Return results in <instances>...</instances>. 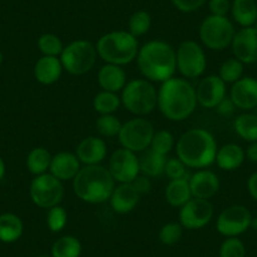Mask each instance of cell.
<instances>
[{
    "instance_id": "cb8c5ba5",
    "label": "cell",
    "mask_w": 257,
    "mask_h": 257,
    "mask_svg": "<svg viewBox=\"0 0 257 257\" xmlns=\"http://www.w3.org/2000/svg\"><path fill=\"white\" fill-rule=\"evenodd\" d=\"M244 158H246L244 150L239 145L231 143L219 148L217 152L216 163L222 170L232 172L238 169L243 164Z\"/></svg>"
},
{
    "instance_id": "ba28073f",
    "label": "cell",
    "mask_w": 257,
    "mask_h": 257,
    "mask_svg": "<svg viewBox=\"0 0 257 257\" xmlns=\"http://www.w3.org/2000/svg\"><path fill=\"white\" fill-rule=\"evenodd\" d=\"M234 34L233 24L227 17L211 14L202 22L199 28L202 43L212 51H223L231 46Z\"/></svg>"
},
{
    "instance_id": "7bdbcfd3",
    "label": "cell",
    "mask_w": 257,
    "mask_h": 257,
    "mask_svg": "<svg viewBox=\"0 0 257 257\" xmlns=\"http://www.w3.org/2000/svg\"><path fill=\"white\" fill-rule=\"evenodd\" d=\"M208 6L212 16L227 17V14L231 12L232 3L229 0H209Z\"/></svg>"
},
{
    "instance_id": "277c9868",
    "label": "cell",
    "mask_w": 257,
    "mask_h": 257,
    "mask_svg": "<svg viewBox=\"0 0 257 257\" xmlns=\"http://www.w3.org/2000/svg\"><path fill=\"white\" fill-rule=\"evenodd\" d=\"M115 180L107 168L102 165H85L73 179V192L82 202L103 203L110 199Z\"/></svg>"
},
{
    "instance_id": "681fc988",
    "label": "cell",
    "mask_w": 257,
    "mask_h": 257,
    "mask_svg": "<svg viewBox=\"0 0 257 257\" xmlns=\"http://www.w3.org/2000/svg\"><path fill=\"white\" fill-rule=\"evenodd\" d=\"M251 227L253 229H256L257 231V217L256 218H253V217H252V221H251Z\"/></svg>"
},
{
    "instance_id": "e575fe53",
    "label": "cell",
    "mask_w": 257,
    "mask_h": 257,
    "mask_svg": "<svg viewBox=\"0 0 257 257\" xmlns=\"http://www.w3.org/2000/svg\"><path fill=\"white\" fill-rule=\"evenodd\" d=\"M64 46L61 38L53 33H44L38 38V49L43 56L59 57Z\"/></svg>"
},
{
    "instance_id": "3957f363",
    "label": "cell",
    "mask_w": 257,
    "mask_h": 257,
    "mask_svg": "<svg viewBox=\"0 0 257 257\" xmlns=\"http://www.w3.org/2000/svg\"><path fill=\"white\" fill-rule=\"evenodd\" d=\"M177 157L193 169H204L216 162L217 142L206 128H190L175 145Z\"/></svg>"
},
{
    "instance_id": "c3c4849f",
    "label": "cell",
    "mask_w": 257,
    "mask_h": 257,
    "mask_svg": "<svg viewBox=\"0 0 257 257\" xmlns=\"http://www.w3.org/2000/svg\"><path fill=\"white\" fill-rule=\"evenodd\" d=\"M4 175H6V163H4V160L0 157V180L3 179Z\"/></svg>"
},
{
    "instance_id": "7dc6e473",
    "label": "cell",
    "mask_w": 257,
    "mask_h": 257,
    "mask_svg": "<svg viewBox=\"0 0 257 257\" xmlns=\"http://www.w3.org/2000/svg\"><path fill=\"white\" fill-rule=\"evenodd\" d=\"M246 158L252 163H257V142L251 143L244 152Z\"/></svg>"
},
{
    "instance_id": "ee69618b",
    "label": "cell",
    "mask_w": 257,
    "mask_h": 257,
    "mask_svg": "<svg viewBox=\"0 0 257 257\" xmlns=\"http://www.w3.org/2000/svg\"><path fill=\"white\" fill-rule=\"evenodd\" d=\"M132 184L134 185V188L138 190V193H139L140 196L147 194V193L150 190V187H152V183H150L149 177H147V175H140V174L133 180Z\"/></svg>"
},
{
    "instance_id": "f35d334b",
    "label": "cell",
    "mask_w": 257,
    "mask_h": 257,
    "mask_svg": "<svg viewBox=\"0 0 257 257\" xmlns=\"http://www.w3.org/2000/svg\"><path fill=\"white\" fill-rule=\"evenodd\" d=\"M183 236V227L179 222L165 223L159 231V241L165 246H173L178 243Z\"/></svg>"
},
{
    "instance_id": "f907efd6",
    "label": "cell",
    "mask_w": 257,
    "mask_h": 257,
    "mask_svg": "<svg viewBox=\"0 0 257 257\" xmlns=\"http://www.w3.org/2000/svg\"><path fill=\"white\" fill-rule=\"evenodd\" d=\"M2 63H3V53L0 52V66H2Z\"/></svg>"
},
{
    "instance_id": "8992f818",
    "label": "cell",
    "mask_w": 257,
    "mask_h": 257,
    "mask_svg": "<svg viewBox=\"0 0 257 257\" xmlns=\"http://www.w3.org/2000/svg\"><path fill=\"white\" fill-rule=\"evenodd\" d=\"M121 103L128 112L139 117L149 115L158 107V90L149 80L128 81L122 88Z\"/></svg>"
},
{
    "instance_id": "bcb514c9",
    "label": "cell",
    "mask_w": 257,
    "mask_h": 257,
    "mask_svg": "<svg viewBox=\"0 0 257 257\" xmlns=\"http://www.w3.org/2000/svg\"><path fill=\"white\" fill-rule=\"evenodd\" d=\"M247 189H248L249 196L257 202V172L249 175L248 180H247Z\"/></svg>"
},
{
    "instance_id": "7c38bea8",
    "label": "cell",
    "mask_w": 257,
    "mask_h": 257,
    "mask_svg": "<svg viewBox=\"0 0 257 257\" xmlns=\"http://www.w3.org/2000/svg\"><path fill=\"white\" fill-rule=\"evenodd\" d=\"M252 214L248 208L241 204L227 207L219 213L216 228L224 237H238L251 227Z\"/></svg>"
},
{
    "instance_id": "e0dca14e",
    "label": "cell",
    "mask_w": 257,
    "mask_h": 257,
    "mask_svg": "<svg viewBox=\"0 0 257 257\" xmlns=\"http://www.w3.org/2000/svg\"><path fill=\"white\" fill-rule=\"evenodd\" d=\"M229 98L237 108L248 111L257 107V80L242 77L232 85Z\"/></svg>"
},
{
    "instance_id": "d6986e66",
    "label": "cell",
    "mask_w": 257,
    "mask_h": 257,
    "mask_svg": "<svg viewBox=\"0 0 257 257\" xmlns=\"http://www.w3.org/2000/svg\"><path fill=\"white\" fill-rule=\"evenodd\" d=\"M81 169V162L77 155L70 152H61L52 157L49 173L61 182L73 180Z\"/></svg>"
},
{
    "instance_id": "6da1fadb",
    "label": "cell",
    "mask_w": 257,
    "mask_h": 257,
    "mask_svg": "<svg viewBox=\"0 0 257 257\" xmlns=\"http://www.w3.org/2000/svg\"><path fill=\"white\" fill-rule=\"evenodd\" d=\"M197 105L196 88L185 78H169L158 91V107L168 120H185L194 112Z\"/></svg>"
},
{
    "instance_id": "7a4b0ae2",
    "label": "cell",
    "mask_w": 257,
    "mask_h": 257,
    "mask_svg": "<svg viewBox=\"0 0 257 257\" xmlns=\"http://www.w3.org/2000/svg\"><path fill=\"white\" fill-rule=\"evenodd\" d=\"M140 72L150 82H165L177 71V57L170 44L163 41H150L139 48L137 57Z\"/></svg>"
},
{
    "instance_id": "f5cc1de1",
    "label": "cell",
    "mask_w": 257,
    "mask_h": 257,
    "mask_svg": "<svg viewBox=\"0 0 257 257\" xmlns=\"http://www.w3.org/2000/svg\"><path fill=\"white\" fill-rule=\"evenodd\" d=\"M253 28L257 31V19H256V22H254V24H253Z\"/></svg>"
},
{
    "instance_id": "9c48e42d",
    "label": "cell",
    "mask_w": 257,
    "mask_h": 257,
    "mask_svg": "<svg viewBox=\"0 0 257 257\" xmlns=\"http://www.w3.org/2000/svg\"><path fill=\"white\" fill-rule=\"evenodd\" d=\"M154 133V126L149 120L135 117L122 123L117 137L121 147L134 153H140L150 147Z\"/></svg>"
},
{
    "instance_id": "b9f144b4",
    "label": "cell",
    "mask_w": 257,
    "mask_h": 257,
    "mask_svg": "<svg viewBox=\"0 0 257 257\" xmlns=\"http://www.w3.org/2000/svg\"><path fill=\"white\" fill-rule=\"evenodd\" d=\"M175 8L183 13H192L204 6L207 0H172Z\"/></svg>"
},
{
    "instance_id": "60d3db41",
    "label": "cell",
    "mask_w": 257,
    "mask_h": 257,
    "mask_svg": "<svg viewBox=\"0 0 257 257\" xmlns=\"http://www.w3.org/2000/svg\"><path fill=\"white\" fill-rule=\"evenodd\" d=\"M164 173L169 177L170 180L183 179V178L190 177L189 173H188V167L178 157L170 158V159L167 160Z\"/></svg>"
},
{
    "instance_id": "f546056e",
    "label": "cell",
    "mask_w": 257,
    "mask_h": 257,
    "mask_svg": "<svg viewBox=\"0 0 257 257\" xmlns=\"http://www.w3.org/2000/svg\"><path fill=\"white\" fill-rule=\"evenodd\" d=\"M52 155L46 148H34L27 157V168L34 175H41L49 170Z\"/></svg>"
},
{
    "instance_id": "d4e9b609",
    "label": "cell",
    "mask_w": 257,
    "mask_h": 257,
    "mask_svg": "<svg viewBox=\"0 0 257 257\" xmlns=\"http://www.w3.org/2000/svg\"><path fill=\"white\" fill-rule=\"evenodd\" d=\"M189 178L170 180L169 184L167 185V188H165V199L172 207L180 208L192 198Z\"/></svg>"
},
{
    "instance_id": "d6a6232c",
    "label": "cell",
    "mask_w": 257,
    "mask_h": 257,
    "mask_svg": "<svg viewBox=\"0 0 257 257\" xmlns=\"http://www.w3.org/2000/svg\"><path fill=\"white\" fill-rule=\"evenodd\" d=\"M152 27V17L148 12L139 11L135 12L128 19V33L133 34L135 38L144 36L149 32Z\"/></svg>"
},
{
    "instance_id": "9a60e30c",
    "label": "cell",
    "mask_w": 257,
    "mask_h": 257,
    "mask_svg": "<svg viewBox=\"0 0 257 257\" xmlns=\"http://www.w3.org/2000/svg\"><path fill=\"white\" fill-rule=\"evenodd\" d=\"M226 83L219 76H207L196 88L197 102L204 108H216L226 97Z\"/></svg>"
},
{
    "instance_id": "2e32d148",
    "label": "cell",
    "mask_w": 257,
    "mask_h": 257,
    "mask_svg": "<svg viewBox=\"0 0 257 257\" xmlns=\"http://www.w3.org/2000/svg\"><path fill=\"white\" fill-rule=\"evenodd\" d=\"M234 58L243 64L257 62V31L253 27L242 28L236 32L231 43Z\"/></svg>"
},
{
    "instance_id": "4dcf8cb0",
    "label": "cell",
    "mask_w": 257,
    "mask_h": 257,
    "mask_svg": "<svg viewBox=\"0 0 257 257\" xmlns=\"http://www.w3.org/2000/svg\"><path fill=\"white\" fill-rule=\"evenodd\" d=\"M234 132L246 142H257V115L242 113L234 120Z\"/></svg>"
},
{
    "instance_id": "5bb4252c",
    "label": "cell",
    "mask_w": 257,
    "mask_h": 257,
    "mask_svg": "<svg viewBox=\"0 0 257 257\" xmlns=\"http://www.w3.org/2000/svg\"><path fill=\"white\" fill-rule=\"evenodd\" d=\"M107 169L115 182L132 183L140 173L139 158L137 153L121 148L111 154Z\"/></svg>"
},
{
    "instance_id": "ffe728a7",
    "label": "cell",
    "mask_w": 257,
    "mask_h": 257,
    "mask_svg": "<svg viewBox=\"0 0 257 257\" xmlns=\"http://www.w3.org/2000/svg\"><path fill=\"white\" fill-rule=\"evenodd\" d=\"M76 155L83 165L101 164L107 155V145L98 137L85 138L77 145Z\"/></svg>"
},
{
    "instance_id": "d590c367",
    "label": "cell",
    "mask_w": 257,
    "mask_h": 257,
    "mask_svg": "<svg viewBox=\"0 0 257 257\" xmlns=\"http://www.w3.org/2000/svg\"><path fill=\"white\" fill-rule=\"evenodd\" d=\"M121 121L113 113L110 115H100L96 121V130L101 137L113 138L117 137L121 130Z\"/></svg>"
},
{
    "instance_id": "816d5d0a",
    "label": "cell",
    "mask_w": 257,
    "mask_h": 257,
    "mask_svg": "<svg viewBox=\"0 0 257 257\" xmlns=\"http://www.w3.org/2000/svg\"><path fill=\"white\" fill-rule=\"evenodd\" d=\"M36 257H52L51 254H38V256H36Z\"/></svg>"
},
{
    "instance_id": "8d00e7d4",
    "label": "cell",
    "mask_w": 257,
    "mask_h": 257,
    "mask_svg": "<svg viewBox=\"0 0 257 257\" xmlns=\"http://www.w3.org/2000/svg\"><path fill=\"white\" fill-rule=\"evenodd\" d=\"M173 148H174V137L172 133L168 130H159V132L154 133L150 149L167 157L172 152Z\"/></svg>"
},
{
    "instance_id": "836d02e7",
    "label": "cell",
    "mask_w": 257,
    "mask_h": 257,
    "mask_svg": "<svg viewBox=\"0 0 257 257\" xmlns=\"http://www.w3.org/2000/svg\"><path fill=\"white\" fill-rule=\"evenodd\" d=\"M243 75V63L237 58H229L224 61L219 67V77L224 83H232L242 78Z\"/></svg>"
},
{
    "instance_id": "484cf974",
    "label": "cell",
    "mask_w": 257,
    "mask_h": 257,
    "mask_svg": "<svg viewBox=\"0 0 257 257\" xmlns=\"http://www.w3.org/2000/svg\"><path fill=\"white\" fill-rule=\"evenodd\" d=\"M24 231L21 217L14 213L0 214V241L4 243H13L18 241Z\"/></svg>"
},
{
    "instance_id": "5b68a950",
    "label": "cell",
    "mask_w": 257,
    "mask_h": 257,
    "mask_svg": "<svg viewBox=\"0 0 257 257\" xmlns=\"http://www.w3.org/2000/svg\"><path fill=\"white\" fill-rule=\"evenodd\" d=\"M98 57L106 63L125 66L137 59L139 53V42L126 31L106 33L96 43Z\"/></svg>"
},
{
    "instance_id": "1f68e13d",
    "label": "cell",
    "mask_w": 257,
    "mask_h": 257,
    "mask_svg": "<svg viewBox=\"0 0 257 257\" xmlns=\"http://www.w3.org/2000/svg\"><path fill=\"white\" fill-rule=\"evenodd\" d=\"M121 105V97L117 93L101 91L93 98V108L100 115H110L118 110Z\"/></svg>"
},
{
    "instance_id": "603a6c76",
    "label": "cell",
    "mask_w": 257,
    "mask_h": 257,
    "mask_svg": "<svg viewBox=\"0 0 257 257\" xmlns=\"http://www.w3.org/2000/svg\"><path fill=\"white\" fill-rule=\"evenodd\" d=\"M63 66L58 57L42 56L34 66V77L42 85H53L61 78Z\"/></svg>"
},
{
    "instance_id": "8fae6325",
    "label": "cell",
    "mask_w": 257,
    "mask_h": 257,
    "mask_svg": "<svg viewBox=\"0 0 257 257\" xmlns=\"http://www.w3.org/2000/svg\"><path fill=\"white\" fill-rule=\"evenodd\" d=\"M177 70L184 78H197L207 67V58L203 48L194 41H184L175 51Z\"/></svg>"
},
{
    "instance_id": "30bf717a",
    "label": "cell",
    "mask_w": 257,
    "mask_h": 257,
    "mask_svg": "<svg viewBox=\"0 0 257 257\" xmlns=\"http://www.w3.org/2000/svg\"><path fill=\"white\" fill-rule=\"evenodd\" d=\"M29 196L32 202L39 208L49 209L58 206L64 196L63 184L51 173L36 175L31 183Z\"/></svg>"
},
{
    "instance_id": "ab89813d",
    "label": "cell",
    "mask_w": 257,
    "mask_h": 257,
    "mask_svg": "<svg viewBox=\"0 0 257 257\" xmlns=\"http://www.w3.org/2000/svg\"><path fill=\"white\" fill-rule=\"evenodd\" d=\"M219 257H246V247L238 237H226L219 247Z\"/></svg>"
},
{
    "instance_id": "ac0fdd59",
    "label": "cell",
    "mask_w": 257,
    "mask_h": 257,
    "mask_svg": "<svg viewBox=\"0 0 257 257\" xmlns=\"http://www.w3.org/2000/svg\"><path fill=\"white\" fill-rule=\"evenodd\" d=\"M189 187L193 198L209 199L218 192L221 183L216 173L203 169L190 175Z\"/></svg>"
},
{
    "instance_id": "f6af8a7d",
    "label": "cell",
    "mask_w": 257,
    "mask_h": 257,
    "mask_svg": "<svg viewBox=\"0 0 257 257\" xmlns=\"http://www.w3.org/2000/svg\"><path fill=\"white\" fill-rule=\"evenodd\" d=\"M236 106H234V103L232 102V100L229 97H224L223 100L221 101V102L218 103V106L216 107L217 112L219 113V115L222 116H231L232 113L234 112V110H236Z\"/></svg>"
},
{
    "instance_id": "83f0119b",
    "label": "cell",
    "mask_w": 257,
    "mask_h": 257,
    "mask_svg": "<svg viewBox=\"0 0 257 257\" xmlns=\"http://www.w3.org/2000/svg\"><path fill=\"white\" fill-rule=\"evenodd\" d=\"M167 157L154 152V150H145L144 154L139 158L140 173L149 178L159 177L164 173L165 164H167Z\"/></svg>"
},
{
    "instance_id": "7402d4cb",
    "label": "cell",
    "mask_w": 257,
    "mask_h": 257,
    "mask_svg": "<svg viewBox=\"0 0 257 257\" xmlns=\"http://www.w3.org/2000/svg\"><path fill=\"white\" fill-rule=\"evenodd\" d=\"M126 72L123 68L117 64L106 63L100 68L97 75V81L102 91H108V92L117 93L118 91H122L126 81Z\"/></svg>"
},
{
    "instance_id": "74e56055",
    "label": "cell",
    "mask_w": 257,
    "mask_h": 257,
    "mask_svg": "<svg viewBox=\"0 0 257 257\" xmlns=\"http://www.w3.org/2000/svg\"><path fill=\"white\" fill-rule=\"evenodd\" d=\"M68 222V213L67 211L58 206H54L48 209L47 214V226L52 232H61L66 227Z\"/></svg>"
},
{
    "instance_id": "44dd1931",
    "label": "cell",
    "mask_w": 257,
    "mask_h": 257,
    "mask_svg": "<svg viewBox=\"0 0 257 257\" xmlns=\"http://www.w3.org/2000/svg\"><path fill=\"white\" fill-rule=\"evenodd\" d=\"M139 201L140 194L132 183H120L117 187L113 188L110 197L111 208L120 214L132 212L138 206Z\"/></svg>"
},
{
    "instance_id": "52a82bcc",
    "label": "cell",
    "mask_w": 257,
    "mask_h": 257,
    "mask_svg": "<svg viewBox=\"0 0 257 257\" xmlns=\"http://www.w3.org/2000/svg\"><path fill=\"white\" fill-rule=\"evenodd\" d=\"M97 56L96 46L85 39H78L64 47L59 59L63 70L71 75L81 76L92 70Z\"/></svg>"
},
{
    "instance_id": "f1b7e54d",
    "label": "cell",
    "mask_w": 257,
    "mask_h": 257,
    "mask_svg": "<svg viewBox=\"0 0 257 257\" xmlns=\"http://www.w3.org/2000/svg\"><path fill=\"white\" fill-rule=\"evenodd\" d=\"M81 253H82L81 241L72 234L59 237L51 249L52 257H80Z\"/></svg>"
},
{
    "instance_id": "4fadbf2b",
    "label": "cell",
    "mask_w": 257,
    "mask_h": 257,
    "mask_svg": "<svg viewBox=\"0 0 257 257\" xmlns=\"http://www.w3.org/2000/svg\"><path fill=\"white\" fill-rule=\"evenodd\" d=\"M213 204L208 199L190 198L180 207L179 223L185 229H199L206 227L213 217Z\"/></svg>"
},
{
    "instance_id": "4316f807",
    "label": "cell",
    "mask_w": 257,
    "mask_h": 257,
    "mask_svg": "<svg viewBox=\"0 0 257 257\" xmlns=\"http://www.w3.org/2000/svg\"><path fill=\"white\" fill-rule=\"evenodd\" d=\"M231 14L234 22L242 28L253 27L257 19V4L254 0H233Z\"/></svg>"
}]
</instances>
